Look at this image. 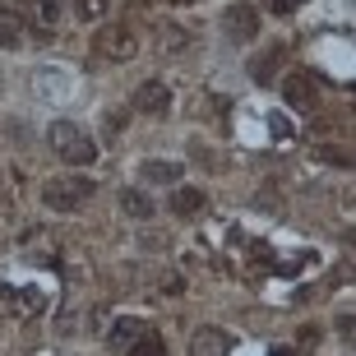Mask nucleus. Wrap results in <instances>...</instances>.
<instances>
[{"label":"nucleus","mask_w":356,"mask_h":356,"mask_svg":"<svg viewBox=\"0 0 356 356\" xmlns=\"http://www.w3.org/2000/svg\"><path fill=\"white\" fill-rule=\"evenodd\" d=\"M47 139H51L56 158L70 162V167H88V162L97 158V144H92V139L79 130V125H74V120H56L51 130H47Z\"/></svg>","instance_id":"1"},{"label":"nucleus","mask_w":356,"mask_h":356,"mask_svg":"<svg viewBox=\"0 0 356 356\" xmlns=\"http://www.w3.org/2000/svg\"><path fill=\"white\" fill-rule=\"evenodd\" d=\"M92 190H97V185H92L88 176H60V181H51L42 190V199H47V209H56V213H74L92 199Z\"/></svg>","instance_id":"2"},{"label":"nucleus","mask_w":356,"mask_h":356,"mask_svg":"<svg viewBox=\"0 0 356 356\" xmlns=\"http://www.w3.org/2000/svg\"><path fill=\"white\" fill-rule=\"evenodd\" d=\"M92 51H97V60H111V65H125L139 47H134V33L125 24H102L97 33H92Z\"/></svg>","instance_id":"3"},{"label":"nucleus","mask_w":356,"mask_h":356,"mask_svg":"<svg viewBox=\"0 0 356 356\" xmlns=\"http://www.w3.org/2000/svg\"><path fill=\"white\" fill-rule=\"evenodd\" d=\"M134 111H144V116H167V106H172V88L162 79H148V83H139L134 88Z\"/></svg>","instance_id":"4"},{"label":"nucleus","mask_w":356,"mask_h":356,"mask_svg":"<svg viewBox=\"0 0 356 356\" xmlns=\"http://www.w3.org/2000/svg\"><path fill=\"white\" fill-rule=\"evenodd\" d=\"M222 28L232 42H250L254 33H259V14H254V5H232V10L222 14Z\"/></svg>","instance_id":"5"},{"label":"nucleus","mask_w":356,"mask_h":356,"mask_svg":"<svg viewBox=\"0 0 356 356\" xmlns=\"http://www.w3.org/2000/svg\"><path fill=\"white\" fill-rule=\"evenodd\" d=\"M14 10L24 14L38 33H51L56 19H60V0H14Z\"/></svg>","instance_id":"6"},{"label":"nucleus","mask_w":356,"mask_h":356,"mask_svg":"<svg viewBox=\"0 0 356 356\" xmlns=\"http://www.w3.org/2000/svg\"><path fill=\"white\" fill-rule=\"evenodd\" d=\"M227 352H232V333L227 329L204 324V329H195V338H190V356H227Z\"/></svg>","instance_id":"7"},{"label":"nucleus","mask_w":356,"mask_h":356,"mask_svg":"<svg viewBox=\"0 0 356 356\" xmlns=\"http://www.w3.org/2000/svg\"><path fill=\"white\" fill-rule=\"evenodd\" d=\"M282 92H287V102L301 106V111H315L319 106V88H315L310 74H287V79H282Z\"/></svg>","instance_id":"8"},{"label":"nucleus","mask_w":356,"mask_h":356,"mask_svg":"<svg viewBox=\"0 0 356 356\" xmlns=\"http://www.w3.org/2000/svg\"><path fill=\"white\" fill-rule=\"evenodd\" d=\"M144 329H148L144 319H116V324H111V347H116V352H125V347H130Z\"/></svg>","instance_id":"9"},{"label":"nucleus","mask_w":356,"mask_h":356,"mask_svg":"<svg viewBox=\"0 0 356 356\" xmlns=\"http://www.w3.org/2000/svg\"><path fill=\"white\" fill-rule=\"evenodd\" d=\"M282 56H287L282 47H273V51H264V56H254V60H250V74H254V83H268V79H273V70L282 65Z\"/></svg>","instance_id":"10"},{"label":"nucleus","mask_w":356,"mask_h":356,"mask_svg":"<svg viewBox=\"0 0 356 356\" xmlns=\"http://www.w3.org/2000/svg\"><path fill=\"white\" fill-rule=\"evenodd\" d=\"M120 209L130 213V218H153V199L144 190H120Z\"/></svg>","instance_id":"11"},{"label":"nucleus","mask_w":356,"mask_h":356,"mask_svg":"<svg viewBox=\"0 0 356 356\" xmlns=\"http://www.w3.org/2000/svg\"><path fill=\"white\" fill-rule=\"evenodd\" d=\"M199 209H204V190H176L172 195V213H181V218H195Z\"/></svg>","instance_id":"12"},{"label":"nucleus","mask_w":356,"mask_h":356,"mask_svg":"<svg viewBox=\"0 0 356 356\" xmlns=\"http://www.w3.org/2000/svg\"><path fill=\"white\" fill-rule=\"evenodd\" d=\"M125 352H130V356H167V347H162V338H158V333H139V338H134V343L130 347H125Z\"/></svg>","instance_id":"13"},{"label":"nucleus","mask_w":356,"mask_h":356,"mask_svg":"<svg viewBox=\"0 0 356 356\" xmlns=\"http://www.w3.org/2000/svg\"><path fill=\"white\" fill-rule=\"evenodd\" d=\"M139 176H144V181H181V167H176V162H144Z\"/></svg>","instance_id":"14"},{"label":"nucleus","mask_w":356,"mask_h":356,"mask_svg":"<svg viewBox=\"0 0 356 356\" xmlns=\"http://www.w3.org/2000/svg\"><path fill=\"white\" fill-rule=\"evenodd\" d=\"M158 47H167V51H181V47H185V28H176V24H162V33H158Z\"/></svg>","instance_id":"15"},{"label":"nucleus","mask_w":356,"mask_h":356,"mask_svg":"<svg viewBox=\"0 0 356 356\" xmlns=\"http://www.w3.org/2000/svg\"><path fill=\"white\" fill-rule=\"evenodd\" d=\"M74 14H79L83 24H88V19H102V14H106V0H74Z\"/></svg>","instance_id":"16"},{"label":"nucleus","mask_w":356,"mask_h":356,"mask_svg":"<svg viewBox=\"0 0 356 356\" xmlns=\"http://www.w3.org/2000/svg\"><path fill=\"white\" fill-rule=\"evenodd\" d=\"M0 47H19V24L0 19Z\"/></svg>","instance_id":"17"},{"label":"nucleus","mask_w":356,"mask_h":356,"mask_svg":"<svg viewBox=\"0 0 356 356\" xmlns=\"http://www.w3.org/2000/svg\"><path fill=\"white\" fill-rule=\"evenodd\" d=\"M264 5H268V10H273V14H291V10H296V5H301V0H264Z\"/></svg>","instance_id":"18"},{"label":"nucleus","mask_w":356,"mask_h":356,"mask_svg":"<svg viewBox=\"0 0 356 356\" xmlns=\"http://www.w3.org/2000/svg\"><path fill=\"white\" fill-rule=\"evenodd\" d=\"M268 356H296V352H291V347H273V352H268Z\"/></svg>","instance_id":"19"}]
</instances>
